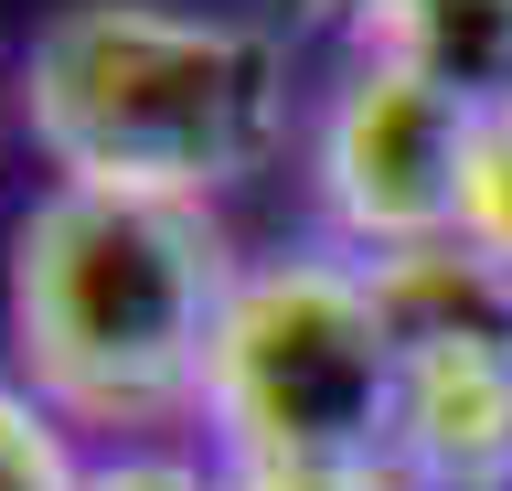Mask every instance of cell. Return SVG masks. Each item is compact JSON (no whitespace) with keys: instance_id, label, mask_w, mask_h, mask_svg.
<instances>
[{"instance_id":"1","label":"cell","mask_w":512,"mask_h":491,"mask_svg":"<svg viewBox=\"0 0 512 491\" xmlns=\"http://www.w3.org/2000/svg\"><path fill=\"white\" fill-rule=\"evenodd\" d=\"M22 129L54 182L139 203H214L278 161L299 75L246 11L64 0L22 54Z\"/></svg>"},{"instance_id":"2","label":"cell","mask_w":512,"mask_h":491,"mask_svg":"<svg viewBox=\"0 0 512 491\" xmlns=\"http://www.w3.org/2000/svg\"><path fill=\"white\" fill-rule=\"evenodd\" d=\"M235 246L214 203H139L43 182L11 225V353L22 385L64 427H107L139 449V427L203 417L214 321L235 299Z\"/></svg>"},{"instance_id":"3","label":"cell","mask_w":512,"mask_h":491,"mask_svg":"<svg viewBox=\"0 0 512 491\" xmlns=\"http://www.w3.org/2000/svg\"><path fill=\"white\" fill-rule=\"evenodd\" d=\"M203 427L224 470L288 459H384L395 427V331L374 310V267L342 246L246 257L203 363Z\"/></svg>"},{"instance_id":"4","label":"cell","mask_w":512,"mask_h":491,"mask_svg":"<svg viewBox=\"0 0 512 491\" xmlns=\"http://www.w3.org/2000/svg\"><path fill=\"white\" fill-rule=\"evenodd\" d=\"M470 161H480V118L448 86H427L416 65H384V54H352L310 129V182H320L342 257H406V246L459 235Z\"/></svg>"},{"instance_id":"5","label":"cell","mask_w":512,"mask_h":491,"mask_svg":"<svg viewBox=\"0 0 512 491\" xmlns=\"http://www.w3.org/2000/svg\"><path fill=\"white\" fill-rule=\"evenodd\" d=\"M384 459L416 491H512V342H395Z\"/></svg>"},{"instance_id":"6","label":"cell","mask_w":512,"mask_h":491,"mask_svg":"<svg viewBox=\"0 0 512 491\" xmlns=\"http://www.w3.org/2000/svg\"><path fill=\"white\" fill-rule=\"evenodd\" d=\"M352 54H384V65H416L427 86L470 107L480 129L512 118V0H406L384 11Z\"/></svg>"},{"instance_id":"7","label":"cell","mask_w":512,"mask_h":491,"mask_svg":"<svg viewBox=\"0 0 512 491\" xmlns=\"http://www.w3.org/2000/svg\"><path fill=\"white\" fill-rule=\"evenodd\" d=\"M0 491H86V459L64 449V417L0 374Z\"/></svg>"},{"instance_id":"8","label":"cell","mask_w":512,"mask_h":491,"mask_svg":"<svg viewBox=\"0 0 512 491\" xmlns=\"http://www.w3.org/2000/svg\"><path fill=\"white\" fill-rule=\"evenodd\" d=\"M86 491H235V470H224L214 449H107L86 459Z\"/></svg>"},{"instance_id":"9","label":"cell","mask_w":512,"mask_h":491,"mask_svg":"<svg viewBox=\"0 0 512 491\" xmlns=\"http://www.w3.org/2000/svg\"><path fill=\"white\" fill-rule=\"evenodd\" d=\"M459 235H470L480 257H491V278L512 289V118H502V129H480V161H470V214H459Z\"/></svg>"},{"instance_id":"10","label":"cell","mask_w":512,"mask_h":491,"mask_svg":"<svg viewBox=\"0 0 512 491\" xmlns=\"http://www.w3.org/2000/svg\"><path fill=\"white\" fill-rule=\"evenodd\" d=\"M235 491H416L395 459H288V470H235Z\"/></svg>"},{"instance_id":"11","label":"cell","mask_w":512,"mask_h":491,"mask_svg":"<svg viewBox=\"0 0 512 491\" xmlns=\"http://www.w3.org/2000/svg\"><path fill=\"white\" fill-rule=\"evenodd\" d=\"M384 11H406V0H299V22H320V33H342V43H363Z\"/></svg>"},{"instance_id":"12","label":"cell","mask_w":512,"mask_h":491,"mask_svg":"<svg viewBox=\"0 0 512 491\" xmlns=\"http://www.w3.org/2000/svg\"><path fill=\"white\" fill-rule=\"evenodd\" d=\"M11 118H22V86H11V75H0V139H11Z\"/></svg>"}]
</instances>
